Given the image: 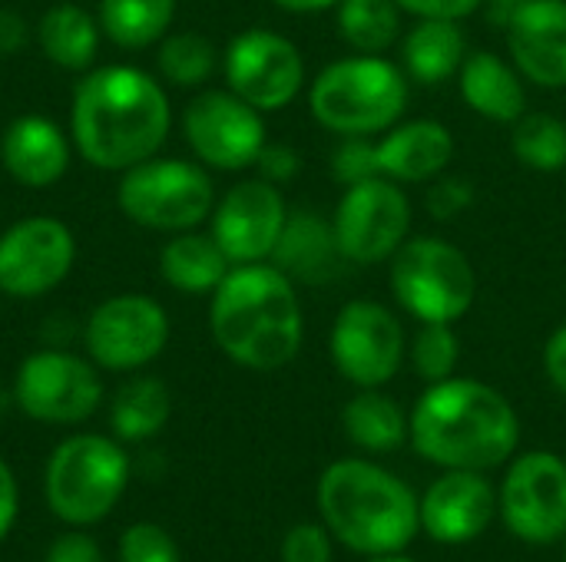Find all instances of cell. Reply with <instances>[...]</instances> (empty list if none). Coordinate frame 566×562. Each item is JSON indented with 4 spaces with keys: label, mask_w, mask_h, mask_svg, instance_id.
Masks as SVG:
<instances>
[{
    "label": "cell",
    "mask_w": 566,
    "mask_h": 562,
    "mask_svg": "<svg viewBox=\"0 0 566 562\" xmlns=\"http://www.w3.org/2000/svg\"><path fill=\"white\" fill-rule=\"evenodd\" d=\"M13 520H17V480H13L10 467L0 460V540L7 537Z\"/></svg>",
    "instance_id": "obj_43"
},
{
    "label": "cell",
    "mask_w": 566,
    "mask_h": 562,
    "mask_svg": "<svg viewBox=\"0 0 566 562\" xmlns=\"http://www.w3.org/2000/svg\"><path fill=\"white\" fill-rule=\"evenodd\" d=\"M335 371L355 388H385L405 364L408 338L401 318L371 298L345 301L328 335Z\"/></svg>",
    "instance_id": "obj_10"
},
{
    "label": "cell",
    "mask_w": 566,
    "mask_h": 562,
    "mask_svg": "<svg viewBox=\"0 0 566 562\" xmlns=\"http://www.w3.org/2000/svg\"><path fill=\"white\" fill-rule=\"evenodd\" d=\"M564 560H566V533H564Z\"/></svg>",
    "instance_id": "obj_47"
},
{
    "label": "cell",
    "mask_w": 566,
    "mask_h": 562,
    "mask_svg": "<svg viewBox=\"0 0 566 562\" xmlns=\"http://www.w3.org/2000/svg\"><path fill=\"white\" fill-rule=\"evenodd\" d=\"M497 513V490L481 470H444L418 500L421 530L448 547L478 540Z\"/></svg>",
    "instance_id": "obj_18"
},
{
    "label": "cell",
    "mask_w": 566,
    "mask_h": 562,
    "mask_svg": "<svg viewBox=\"0 0 566 562\" xmlns=\"http://www.w3.org/2000/svg\"><path fill=\"white\" fill-rule=\"evenodd\" d=\"M544 371L551 378V384L566 397V321L557 325L544 344Z\"/></svg>",
    "instance_id": "obj_40"
},
{
    "label": "cell",
    "mask_w": 566,
    "mask_h": 562,
    "mask_svg": "<svg viewBox=\"0 0 566 562\" xmlns=\"http://www.w3.org/2000/svg\"><path fill=\"white\" fill-rule=\"evenodd\" d=\"M511 149L531 172L554 176L566 169V123L554 113H524L511 126Z\"/></svg>",
    "instance_id": "obj_31"
},
{
    "label": "cell",
    "mask_w": 566,
    "mask_h": 562,
    "mask_svg": "<svg viewBox=\"0 0 566 562\" xmlns=\"http://www.w3.org/2000/svg\"><path fill=\"white\" fill-rule=\"evenodd\" d=\"M27 43V23L13 10L0 7V56H13Z\"/></svg>",
    "instance_id": "obj_42"
},
{
    "label": "cell",
    "mask_w": 566,
    "mask_h": 562,
    "mask_svg": "<svg viewBox=\"0 0 566 562\" xmlns=\"http://www.w3.org/2000/svg\"><path fill=\"white\" fill-rule=\"evenodd\" d=\"M332 172L342 185H355L378 176L375 166V139L371 136H345L332 156Z\"/></svg>",
    "instance_id": "obj_36"
},
{
    "label": "cell",
    "mask_w": 566,
    "mask_h": 562,
    "mask_svg": "<svg viewBox=\"0 0 566 562\" xmlns=\"http://www.w3.org/2000/svg\"><path fill=\"white\" fill-rule=\"evenodd\" d=\"M116 202L143 229L189 232L216 209V189L202 166L182 159H146L126 169Z\"/></svg>",
    "instance_id": "obj_8"
},
{
    "label": "cell",
    "mask_w": 566,
    "mask_h": 562,
    "mask_svg": "<svg viewBox=\"0 0 566 562\" xmlns=\"http://www.w3.org/2000/svg\"><path fill=\"white\" fill-rule=\"evenodd\" d=\"M517 73L541 89H566V0H521L504 23Z\"/></svg>",
    "instance_id": "obj_19"
},
{
    "label": "cell",
    "mask_w": 566,
    "mask_h": 562,
    "mask_svg": "<svg viewBox=\"0 0 566 562\" xmlns=\"http://www.w3.org/2000/svg\"><path fill=\"white\" fill-rule=\"evenodd\" d=\"M315 500L332 540L361 556L401 553L421 530L415 490L391 470L361 457L325 467Z\"/></svg>",
    "instance_id": "obj_4"
},
{
    "label": "cell",
    "mask_w": 566,
    "mask_h": 562,
    "mask_svg": "<svg viewBox=\"0 0 566 562\" xmlns=\"http://www.w3.org/2000/svg\"><path fill=\"white\" fill-rule=\"evenodd\" d=\"M282 562H332V533L318 523H298L282 540Z\"/></svg>",
    "instance_id": "obj_37"
},
{
    "label": "cell",
    "mask_w": 566,
    "mask_h": 562,
    "mask_svg": "<svg viewBox=\"0 0 566 562\" xmlns=\"http://www.w3.org/2000/svg\"><path fill=\"white\" fill-rule=\"evenodd\" d=\"M209 328L226 358L249 371H279L302 351L305 311L295 282L272 262L232 265L212 291Z\"/></svg>",
    "instance_id": "obj_3"
},
{
    "label": "cell",
    "mask_w": 566,
    "mask_h": 562,
    "mask_svg": "<svg viewBox=\"0 0 566 562\" xmlns=\"http://www.w3.org/2000/svg\"><path fill=\"white\" fill-rule=\"evenodd\" d=\"M169 341V318L163 305L146 295L106 298L86 321V348L99 368L133 371L159 358Z\"/></svg>",
    "instance_id": "obj_14"
},
{
    "label": "cell",
    "mask_w": 566,
    "mask_h": 562,
    "mask_svg": "<svg viewBox=\"0 0 566 562\" xmlns=\"http://www.w3.org/2000/svg\"><path fill=\"white\" fill-rule=\"evenodd\" d=\"M186 139L199 162L239 172L265 149V119L232 89H206L186 106Z\"/></svg>",
    "instance_id": "obj_13"
},
{
    "label": "cell",
    "mask_w": 566,
    "mask_h": 562,
    "mask_svg": "<svg viewBox=\"0 0 566 562\" xmlns=\"http://www.w3.org/2000/svg\"><path fill=\"white\" fill-rule=\"evenodd\" d=\"M527 79L511 60L491 50H471L458 70L461 99L488 123L514 126L527 113Z\"/></svg>",
    "instance_id": "obj_22"
},
{
    "label": "cell",
    "mask_w": 566,
    "mask_h": 562,
    "mask_svg": "<svg viewBox=\"0 0 566 562\" xmlns=\"http://www.w3.org/2000/svg\"><path fill=\"white\" fill-rule=\"evenodd\" d=\"M398 53H401V70L408 73V79L424 83V86H441L458 76L471 50H468L461 20L421 17L408 33H401Z\"/></svg>",
    "instance_id": "obj_24"
},
{
    "label": "cell",
    "mask_w": 566,
    "mask_h": 562,
    "mask_svg": "<svg viewBox=\"0 0 566 562\" xmlns=\"http://www.w3.org/2000/svg\"><path fill=\"white\" fill-rule=\"evenodd\" d=\"M395 301L421 325L461 321L478 295V275L471 258L448 238L415 235L395 255L388 268Z\"/></svg>",
    "instance_id": "obj_6"
},
{
    "label": "cell",
    "mask_w": 566,
    "mask_h": 562,
    "mask_svg": "<svg viewBox=\"0 0 566 562\" xmlns=\"http://www.w3.org/2000/svg\"><path fill=\"white\" fill-rule=\"evenodd\" d=\"M255 166H259L262 179H269V182L282 185V182H289V179H295V176H298L302 159H298V152H295V149H289V146H269V142H265V149L259 152Z\"/></svg>",
    "instance_id": "obj_39"
},
{
    "label": "cell",
    "mask_w": 566,
    "mask_h": 562,
    "mask_svg": "<svg viewBox=\"0 0 566 562\" xmlns=\"http://www.w3.org/2000/svg\"><path fill=\"white\" fill-rule=\"evenodd\" d=\"M411 199L405 185L375 176L355 185H345L332 229L348 265H378L411 238Z\"/></svg>",
    "instance_id": "obj_9"
},
{
    "label": "cell",
    "mask_w": 566,
    "mask_h": 562,
    "mask_svg": "<svg viewBox=\"0 0 566 562\" xmlns=\"http://www.w3.org/2000/svg\"><path fill=\"white\" fill-rule=\"evenodd\" d=\"M46 562H103L99 547L83 537V533H70V537H60L56 547L50 550Z\"/></svg>",
    "instance_id": "obj_41"
},
{
    "label": "cell",
    "mask_w": 566,
    "mask_h": 562,
    "mask_svg": "<svg viewBox=\"0 0 566 562\" xmlns=\"http://www.w3.org/2000/svg\"><path fill=\"white\" fill-rule=\"evenodd\" d=\"M497 513L504 527L534 547L564 540L566 533V464L551 450L521 454L497 490Z\"/></svg>",
    "instance_id": "obj_11"
},
{
    "label": "cell",
    "mask_w": 566,
    "mask_h": 562,
    "mask_svg": "<svg viewBox=\"0 0 566 562\" xmlns=\"http://www.w3.org/2000/svg\"><path fill=\"white\" fill-rule=\"evenodd\" d=\"M342 431L368 454H391L408 441V414L381 388H361L342 407Z\"/></svg>",
    "instance_id": "obj_26"
},
{
    "label": "cell",
    "mask_w": 566,
    "mask_h": 562,
    "mask_svg": "<svg viewBox=\"0 0 566 562\" xmlns=\"http://www.w3.org/2000/svg\"><path fill=\"white\" fill-rule=\"evenodd\" d=\"M517 3H521V0H488V7H491V13H494L497 23H507V17L514 13Z\"/></svg>",
    "instance_id": "obj_45"
},
{
    "label": "cell",
    "mask_w": 566,
    "mask_h": 562,
    "mask_svg": "<svg viewBox=\"0 0 566 562\" xmlns=\"http://www.w3.org/2000/svg\"><path fill=\"white\" fill-rule=\"evenodd\" d=\"M36 40L50 63L63 70H86L99 50V26L83 7L56 3L40 17Z\"/></svg>",
    "instance_id": "obj_27"
},
{
    "label": "cell",
    "mask_w": 566,
    "mask_h": 562,
    "mask_svg": "<svg viewBox=\"0 0 566 562\" xmlns=\"http://www.w3.org/2000/svg\"><path fill=\"white\" fill-rule=\"evenodd\" d=\"M76 258L70 229L56 219H23L0 238V291L10 298H40L56 288Z\"/></svg>",
    "instance_id": "obj_17"
},
{
    "label": "cell",
    "mask_w": 566,
    "mask_h": 562,
    "mask_svg": "<svg viewBox=\"0 0 566 562\" xmlns=\"http://www.w3.org/2000/svg\"><path fill=\"white\" fill-rule=\"evenodd\" d=\"M458 361H461V338L454 325L428 321L411 338V368L421 381L438 384V381L454 378Z\"/></svg>",
    "instance_id": "obj_33"
},
{
    "label": "cell",
    "mask_w": 566,
    "mask_h": 562,
    "mask_svg": "<svg viewBox=\"0 0 566 562\" xmlns=\"http://www.w3.org/2000/svg\"><path fill=\"white\" fill-rule=\"evenodd\" d=\"M99 374L66 351L30 354L17 371V404L43 424L86 421L99 407Z\"/></svg>",
    "instance_id": "obj_15"
},
{
    "label": "cell",
    "mask_w": 566,
    "mask_h": 562,
    "mask_svg": "<svg viewBox=\"0 0 566 562\" xmlns=\"http://www.w3.org/2000/svg\"><path fill=\"white\" fill-rule=\"evenodd\" d=\"M176 13V0H103L99 23L103 33L126 50H143L166 36Z\"/></svg>",
    "instance_id": "obj_29"
},
{
    "label": "cell",
    "mask_w": 566,
    "mask_h": 562,
    "mask_svg": "<svg viewBox=\"0 0 566 562\" xmlns=\"http://www.w3.org/2000/svg\"><path fill=\"white\" fill-rule=\"evenodd\" d=\"M269 262L295 285H328L348 265L338 248L332 219H322L312 209L289 212V222Z\"/></svg>",
    "instance_id": "obj_21"
},
{
    "label": "cell",
    "mask_w": 566,
    "mask_h": 562,
    "mask_svg": "<svg viewBox=\"0 0 566 562\" xmlns=\"http://www.w3.org/2000/svg\"><path fill=\"white\" fill-rule=\"evenodd\" d=\"M401 17L405 10L395 0H338L335 7L338 36L352 53L365 56H381L401 40Z\"/></svg>",
    "instance_id": "obj_28"
},
{
    "label": "cell",
    "mask_w": 566,
    "mask_h": 562,
    "mask_svg": "<svg viewBox=\"0 0 566 562\" xmlns=\"http://www.w3.org/2000/svg\"><path fill=\"white\" fill-rule=\"evenodd\" d=\"M411 89L401 63L352 53L328 63L308 86L315 123L335 136H381L408 109Z\"/></svg>",
    "instance_id": "obj_5"
},
{
    "label": "cell",
    "mask_w": 566,
    "mask_h": 562,
    "mask_svg": "<svg viewBox=\"0 0 566 562\" xmlns=\"http://www.w3.org/2000/svg\"><path fill=\"white\" fill-rule=\"evenodd\" d=\"M73 139L96 169L126 172L156 156L172 113L163 86L136 66L93 70L73 93Z\"/></svg>",
    "instance_id": "obj_2"
},
{
    "label": "cell",
    "mask_w": 566,
    "mask_h": 562,
    "mask_svg": "<svg viewBox=\"0 0 566 562\" xmlns=\"http://www.w3.org/2000/svg\"><path fill=\"white\" fill-rule=\"evenodd\" d=\"M408 441L428 464L484 474L514 457L521 417L497 388L454 374L418 397L408 414Z\"/></svg>",
    "instance_id": "obj_1"
},
{
    "label": "cell",
    "mask_w": 566,
    "mask_h": 562,
    "mask_svg": "<svg viewBox=\"0 0 566 562\" xmlns=\"http://www.w3.org/2000/svg\"><path fill=\"white\" fill-rule=\"evenodd\" d=\"M216 46L209 36L182 30L163 40L159 46V73L172 83V86H202L212 70H216Z\"/></svg>",
    "instance_id": "obj_32"
},
{
    "label": "cell",
    "mask_w": 566,
    "mask_h": 562,
    "mask_svg": "<svg viewBox=\"0 0 566 562\" xmlns=\"http://www.w3.org/2000/svg\"><path fill=\"white\" fill-rule=\"evenodd\" d=\"M159 272L176 291L209 295L232 272V262L226 258V252L219 248V242L212 235H199L189 229L166 242V248L159 255Z\"/></svg>",
    "instance_id": "obj_25"
},
{
    "label": "cell",
    "mask_w": 566,
    "mask_h": 562,
    "mask_svg": "<svg viewBox=\"0 0 566 562\" xmlns=\"http://www.w3.org/2000/svg\"><path fill=\"white\" fill-rule=\"evenodd\" d=\"M474 205V182L461 179V176H438L434 182H428L424 192V209L431 219L438 222H451L458 215H464Z\"/></svg>",
    "instance_id": "obj_35"
},
{
    "label": "cell",
    "mask_w": 566,
    "mask_h": 562,
    "mask_svg": "<svg viewBox=\"0 0 566 562\" xmlns=\"http://www.w3.org/2000/svg\"><path fill=\"white\" fill-rule=\"evenodd\" d=\"M272 3L289 13H322V10L338 7V0H272Z\"/></svg>",
    "instance_id": "obj_44"
},
{
    "label": "cell",
    "mask_w": 566,
    "mask_h": 562,
    "mask_svg": "<svg viewBox=\"0 0 566 562\" xmlns=\"http://www.w3.org/2000/svg\"><path fill=\"white\" fill-rule=\"evenodd\" d=\"M289 222V205L275 182L245 179L232 185L212 209V238L232 265L269 262L282 229Z\"/></svg>",
    "instance_id": "obj_16"
},
{
    "label": "cell",
    "mask_w": 566,
    "mask_h": 562,
    "mask_svg": "<svg viewBox=\"0 0 566 562\" xmlns=\"http://www.w3.org/2000/svg\"><path fill=\"white\" fill-rule=\"evenodd\" d=\"M119 562H182L172 537L153 523H136L119 537Z\"/></svg>",
    "instance_id": "obj_34"
},
{
    "label": "cell",
    "mask_w": 566,
    "mask_h": 562,
    "mask_svg": "<svg viewBox=\"0 0 566 562\" xmlns=\"http://www.w3.org/2000/svg\"><path fill=\"white\" fill-rule=\"evenodd\" d=\"M226 83L235 96H242L259 113H275L295 103L305 86V60L302 50L265 26L242 30L222 56Z\"/></svg>",
    "instance_id": "obj_12"
},
{
    "label": "cell",
    "mask_w": 566,
    "mask_h": 562,
    "mask_svg": "<svg viewBox=\"0 0 566 562\" xmlns=\"http://www.w3.org/2000/svg\"><path fill=\"white\" fill-rule=\"evenodd\" d=\"M405 13H411L415 20L421 17H438V20H464L471 13H478L488 0H395Z\"/></svg>",
    "instance_id": "obj_38"
},
{
    "label": "cell",
    "mask_w": 566,
    "mask_h": 562,
    "mask_svg": "<svg viewBox=\"0 0 566 562\" xmlns=\"http://www.w3.org/2000/svg\"><path fill=\"white\" fill-rule=\"evenodd\" d=\"M0 159L20 185L46 189L66 172L70 142L56 123L43 116H20L0 139Z\"/></svg>",
    "instance_id": "obj_23"
},
{
    "label": "cell",
    "mask_w": 566,
    "mask_h": 562,
    "mask_svg": "<svg viewBox=\"0 0 566 562\" xmlns=\"http://www.w3.org/2000/svg\"><path fill=\"white\" fill-rule=\"evenodd\" d=\"M169 391L156 378H136L119 388L113 401V431L119 441H146L169 421Z\"/></svg>",
    "instance_id": "obj_30"
},
{
    "label": "cell",
    "mask_w": 566,
    "mask_h": 562,
    "mask_svg": "<svg viewBox=\"0 0 566 562\" xmlns=\"http://www.w3.org/2000/svg\"><path fill=\"white\" fill-rule=\"evenodd\" d=\"M368 562H415V560H408V556H401V553H381V556H371Z\"/></svg>",
    "instance_id": "obj_46"
},
{
    "label": "cell",
    "mask_w": 566,
    "mask_h": 562,
    "mask_svg": "<svg viewBox=\"0 0 566 562\" xmlns=\"http://www.w3.org/2000/svg\"><path fill=\"white\" fill-rule=\"evenodd\" d=\"M129 477L126 454L96 434L63 441L46 464V503L70 527L103 520Z\"/></svg>",
    "instance_id": "obj_7"
},
{
    "label": "cell",
    "mask_w": 566,
    "mask_h": 562,
    "mask_svg": "<svg viewBox=\"0 0 566 562\" xmlns=\"http://www.w3.org/2000/svg\"><path fill=\"white\" fill-rule=\"evenodd\" d=\"M458 152L454 132L438 119H398L375 142L378 176L398 185H428L448 172Z\"/></svg>",
    "instance_id": "obj_20"
}]
</instances>
